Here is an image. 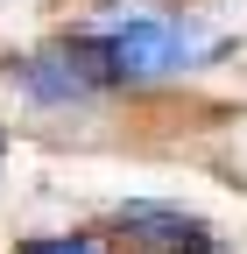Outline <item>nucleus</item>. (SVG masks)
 <instances>
[{"label":"nucleus","instance_id":"obj_1","mask_svg":"<svg viewBox=\"0 0 247 254\" xmlns=\"http://www.w3.org/2000/svg\"><path fill=\"white\" fill-rule=\"evenodd\" d=\"M78 43L92 57V71L113 85H156V78H184L198 64L226 57V36L198 28L191 14H113Z\"/></svg>","mask_w":247,"mask_h":254},{"label":"nucleus","instance_id":"obj_2","mask_svg":"<svg viewBox=\"0 0 247 254\" xmlns=\"http://www.w3.org/2000/svg\"><path fill=\"white\" fill-rule=\"evenodd\" d=\"M120 233H127L134 247H156V254H226L219 233H212L198 212L163 205V198H127L120 205Z\"/></svg>","mask_w":247,"mask_h":254},{"label":"nucleus","instance_id":"obj_3","mask_svg":"<svg viewBox=\"0 0 247 254\" xmlns=\"http://www.w3.org/2000/svg\"><path fill=\"white\" fill-rule=\"evenodd\" d=\"M14 85L36 106H78V99L99 92V71H92L85 43H57V50H36V57H28L21 71H14Z\"/></svg>","mask_w":247,"mask_h":254},{"label":"nucleus","instance_id":"obj_4","mask_svg":"<svg viewBox=\"0 0 247 254\" xmlns=\"http://www.w3.org/2000/svg\"><path fill=\"white\" fill-rule=\"evenodd\" d=\"M21 254H113L106 240H85V233H57V240H28Z\"/></svg>","mask_w":247,"mask_h":254},{"label":"nucleus","instance_id":"obj_5","mask_svg":"<svg viewBox=\"0 0 247 254\" xmlns=\"http://www.w3.org/2000/svg\"><path fill=\"white\" fill-rule=\"evenodd\" d=\"M0 163H7V127H0Z\"/></svg>","mask_w":247,"mask_h":254}]
</instances>
